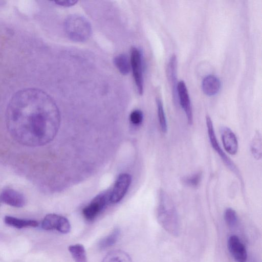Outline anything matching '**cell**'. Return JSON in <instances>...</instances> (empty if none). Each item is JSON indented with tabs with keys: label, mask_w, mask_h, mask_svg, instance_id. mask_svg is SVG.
<instances>
[{
	"label": "cell",
	"mask_w": 262,
	"mask_h": 262,
	"mask_svg": "<svg viewBox=\"0 0 262 262\" xmlns=\"http://www.w3.org/2000/svg\"><path fill=\"white\" fill-rule=\"evenodd\" d=\"M102 262H133L131 257L126 252L114 250L107 253Z\"/></svg>",
	"instance_id": "cell-16"
},
{
	"label": "cell",
	"mask_w": 262,
	"mask_h": 262,
	"mask_svg": "<svg viewBox=\"0 0 262 262\" xmlns=\"http://www.w3.org/2000/svg\"><path fill=\"white\" fill-rule=\"evenodd\" d=\"M1 202H2V201H1V197H0V206H1Z\"/></svg>",
	"instance_id": "cell-26"
},
{
	"label": "cell",
	"mask_w": 262,
	"mask_h": 262,
	"mask_svg": "<svg viewBox=\"0 0 262 262\" xmlns=\"http://www.w3.org/2000/svg\"><path fill=\"white\" fill-rule=\"evenodd\" d=\"M6 124L11 137L30 147L42 146L53 140L60 126L59 109L44 91L34 88L18 91L6 110Z\"/></svg>",
	"instance_id": "cell-1"
},
{
	"label": "cell",
	"mask_w": 262,
	"mask_h": 262,
	"mask_svg": "<svg viewBox=\"0 0 262 262\" xmlns=\"http://www.w3.org/2000/svg\"><path fill=\"white\" fill-rule=\"evenodd\" d=\"M64 26L67 36L74 41H85L92 34V27L89 21L78 14H72L67 17Z\"/></svg>",
	"instance_id": "cell-3"
},
{
	"label": "cell",
	"mask_w": 262,
	"mask_h": 262,
	"mask_svg": "<svg viewBox=\"0 0 262 262\" xmlns=\"http://www.w3.org/2000/svg\"><path fill=\"white\" fill-rule=\"evenodd\" d=\"M58 5L64 7H70L75 5L77 1L74 0H59L54 2Z\"/></svg>",
	"instance_id": "cell-25"
},
{
	"label": "cell",
	"mask_w": 262,
	"mask_h": 262,
	"mask_svg": "<svg viewBox=\"0 0 262 262\" xmlns=\"http://www.w3.org/2000/svg\"><path fill=\"white\" fill-rule=\"evenodd\" d=\"M68 249L75 262H88L86 251L82 245H72L69 246Z\"/></svg>",
	"instance_id": "cell-18"
},
{
	"label": "cell",
	"mask_w": 262,
	"mask_h": 262,
	"mask_svg": "<svg viewBox=\"0 0 262 262\" xmlns=\"http://www.w3.org/2000/svg\"><path fill=\"white\" fill-rule=\"evenodd\" d=\"M157 215L159 224L168 233L178 236L180 228L177 211L171 198L163 190L158 194Z\"/></svg>",
	"instance_id": "cell-2"
},
{
	"label": "cell",
	"mask_w": 262,
	"mask_h": 262,
	"mask_svg": "<svg viewBox=\"0 0 262 262\" xmlns=\"http://www.w3.org/2000/svg\"><path fill=\"white\" fill-rule=\"evenodd\" d=\"M130 63L137 90L139 95H142L144 89L143 58L139 49L136 47L132 48Z\"/></svg>",
	"instance_id": "cell-5"
},
{
	"label": "cell",
	"mask_w": 262,
	"mask_h": 262,
	"mask_svg": "<svg viewBox=\"0 0 262 262\" xmlns=\"http://www.w3.org/2000/svg\"><path fill=\"white\" fill-rule=\"evenodd\" d=\"M202 177V172L199 171L193 174L184 177L182 179L183 182L186 185L196 187L200 184Z\"/></svg>",
	"instance_id": "cell-23"
},
{
	"label": "cell",
	"mask_w": 262,
	"mask_h": 262,
	"mask_svg": "<svg viewBox=\"0 0 262 262\" xmlns=\"http://www.w3.org/2000/svg\"><path fill=\"white\" fill-rule=\"evenodd\" d=\"M110 190L102 192L96 196L82 210V214L85 219L93 221L110 202Z\"/></svg>",
	"instance_id": "cell-6"
},
{
	"label": "cell",
	"mask_w": 262,
	"mask_h": 262,
	"mask_svg": "<svg viewBox=\"0 0 262 262\" xmlns=\"http://www.w3.org/2000/svg\"><path fill=\"white\" fill-rule=\"evenodd\" d=\"M262 140L260 133L257 131L255 134L250 146L251 154L257 160H260L262 157Z\"/></svg>",
	"instance_id": "cell-19"
},
{
	"label": "cell",
	"mask_w": 262,
	"mask_h": 262,
	"mask_svg": "<svg viewBox=\"0 0 262 262\" xmlns=\"http://www.w3.org/2000/svg\"><path fill=\"white\" fill-rule=\"evenodd\" d=\"M156 102L159 125L161 131L163 133H166L167 131V123L163 103L159 98L157 99Z\"/></svg>",
	"instance_id": "cell-21"
},
{
	"label": "cell",
	"mask_w": 262,
	"mask_h": 262,
	"mask_svg": "<svg viewBox=\"0 0 262 262\" xmlns=\"http://www.w3.org/2000/svg\"><path fill=\"white\" fill-rule=\"evenodd\" d=\"M206 123L207 133L211 147L217 154L226 166L238 179L241 185L243 186V180L241 173L234 163L228 157L216 139L214 127L211 119L209 116L206 117Z\"/></svg>",
	"instance_id": "cell-4"
},
{
	"label": "cell",
	"mask_w": 262,
	"mask_h": 262,
	"mask_svg": "<svg viewBox=\"0 0 262 262\" xmlns=\"http://www.w3.org/2000/svg\"><path fill=\"white\" fill-rule=\"evenodd\" d=\"M131 182L132 177L130 174L126 173L120 174L110 191V202L117 203L120 202L127 191Z\"/></svg>",
	"instance_id": "cell-8"
},
{
	"label": "cell",
	"mask_w": 262,
	"mask_h": 262,
	"mask_svg": "<svg viewBox=\"0 0 262 262\" xmlns=\"http://www.w3.org/2000/svg\"><path fill=\"white\" fill-rule=\"evenodd\" d=\"M229 252L236 262H246L247 252L245 246L236 235H231L227 241Z\"/></svg>",
	"instance_id": "cell-10"
},
{
	"label": "cell",
	"mask_w": 262,
	"mask_h": 262,
	"mask_svg": "<svg viewBox=\"0 0 262 262\" xmlns=\"http://www.w3.org/2000/svg\"><path fill=\"white\" fill-rule=\"evenodd\" d=\"M1 201L15 207H22L25 204L24 195L12 189H5L0 194Z\"/></svg>",
	"instance_id": "cell-12"
},
{
	"label": "cell",
	"mask_w": 262,
	"mask_h": 262,
	"mask_svg": "<svg viewBox=\"0 0 262 262\" xmlns=\"http://www.w3.org/2000/svg\"><path fill=\"white\" fill-rule=\"evenodd\" d=\"M41 226L45 230H56L62 233H69L71 229L68 220L56 214H47L42 222Z\"/></svg>",
	"instance_id": "cell-7"
},
{
	"label": "cell",
	"mask_w": 262,
	"mask_h": 262,
	"mask_svg": "<svg viewBox=\"0 0 262 262\" xmlns=\"http://www.w3.org/2000/svg\"><path fill=\"white\" fill-rule=\"evenodd\" d=\"M177 99L185 113L188 123H193V113L191 101L186 84L184 81H179L177 85Z\"/></svg>",
	"instance_id": "cell-9"
},
{
	"label": "cell",
	"mask_w": 262,
	"mask_h": 262,
	"mask_svg": "<svg viewBox=\"0 0 262 262\" xmlns=\"http://www.w3.org/2000/svg\"><path fill=\"white\" fill-rule=\"evenodd\" d=\"M114 63L119 72L124 75H127L130 70V60L126 54L117 55L114 59Z\"/></svg>",
	"instance_id": "cell-17"
},
{
	"label": "cell",
	"mask_w": 262,
	"mask_h": 262,
	"mask_svg": "<svg viewBox=\"0 0 262 262\" xmlns=\"http://www.w3.org/2000/svg\"><path fill=\"white\" fill-rule=\"evenodd\" d=\"M4 222L8 225L18 229L27 227H36L38 226V223L36 221L20 219L11 216H6L4 219Z\"/></svg>",
	"instance_id": "cell-15"
},
{
	"label": "cell",
	"mask_w": 262,
	"mask_h": 262,
	"mask_svg": "<svg viewBox=\"0 0 262 262\" xmlns=\"http://www.w3.org/2000/svg\"><path fill=\"white\" fill-rule=\"evenodd\" d=\"M221 86V81L214 75H208L205 77L202 82V88L204 93L212 96L219 92Z\"/></svg>",
	"instance_id": "cell-13"
},
{
	"label": "cell",
	"mask_w": 262,
	"mask_h": 262,
	"mask_svg": "<svg viewBox=\"0 0 262 262\" xmlns=\"http://www.w3.org/2000/svg\"><path fill=\"white\" fill-rule=\"evenodd\" d=\"M220 133L225 150L230 155H236L238 149V143L234 132L228 127L222 126Z\"/></svg>",
	"instance_id": "cell-11"
},
{
	"label": "cell",
	"mask_w": 262,
	"mask_h": 262,
	"mask_svg": "<svg viewBox=\"0 0 262 262\" xmlns=\"http://www.w3.org/2000/svg\"><path fill=\"white\" fill-rule=\"evenodd\" d=\"M224 220L230 227H234L237 224L238 218L236 211L231 208H227L224 213Z\"/></svg>",
	"instance_id": "cell-22"
},
{
	"label": "cell",
	"mask_w": 262,
	"mask_h": 262,
	"mask_svg": "<svg viewBox=\"0 0 262 262\" xmlns=\"http://www.w3.org/2000/svg\"><path fill=\"white\" fill-rule=\"evenodd\" d=\"M120 231L118 228L114 229L107 236L102 238L99 243L100 249H105L114 245L120 235Z\"/></svg>",
	"instance_id": "cell-20"
},
{
	"label": "cell",
	"mask_w": 262,
	"mask_h": 262,
	"mask_svg": "<svg viewBox=\"0 0 262 262\" xmlns=\"http://www.w3.org/2000/svg\"><path fill=\"white\" fill-rule=\"evenodd\" d=\"M130 121L135 125H140L143 119V114L139 110H135L132 112L129 116Z\"/></svg>",
	"instance_id": "cell-24"
},
{
	"label": "cell",
	"mask_w": 262,
	"mask_h": 262,
	"mask_svg": "<svg viewBox=\"0 0 262 262\" xmlns=\"http://www.w3.org/2000/svg\"><path fill=\"white\" fill-rule=\"evenodd\" d=\"M167 74L168 80H169L171 86H172L173 95L176 96L177 95V58L175 55H172L169 60L167 69Z\"/></svg>",
	"instance_id": "cell-14"
}]
</instances>
